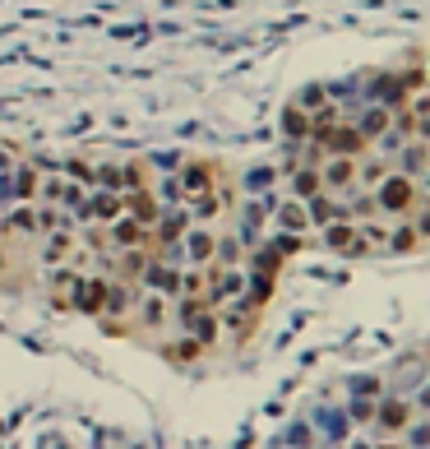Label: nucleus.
<instances>
[{
    "label": "nucleus",
    "mask_w": 430,
    "mask_h": 449,
    "mask_svg": "<svg viewBox=\"0 0 430 449\" xmlns=\"http://www.w3.org/2000/svg\"><path fill=\"white\" fill-rule=\"evenodd\" d=\"M366 195H370L375 218H384V222H407L416 209H426V186L412 181V176H402V171H389L384 181L375 190H366Z\"/></svg>",
    "instance_id": "nucleus-1"
},
{
    "label": "nucleus",
    "mask_w": 430,
    "mask_h": 449,
    "mask_svg": "<svg viewBox=\"0 0 430 449\" xmlns=\"http://www.w3.org/2000/svg\"><path fill=\"white\" fill-rule=\"evenodd\" d=\"M107 287L111 278L107 274H79L75 283V292H70V310H79V315H102V306H107Z\"/></svg>",
    "instance_id": "nucleus-2"
},
{
    "label": "nucleus",
    "mask_w": 430,
    "mask_h": 449,
    "mask_svg": "<svg viewBox=\"0 0 430 449\" xmlns=\"http://www.w3.org/2000/svg\"><path fill=\"white\" fill-rule=\"evenodd\" d=\"M315 171H320L324 195H347V190H356V157H324Z\"/></svg>",
    "instance_id": "nucleus-3"
},
{
    "label": "nucleus",
    "mask_w": 430,
    "mask_h": 449,
    "mask_svg": "<svg viewBox=\"0 0 430 449\" xmlns=\"http://www.w3.org/2000/svg\"><path fill=\"white\" fill-rule=\"evenodd\" d=\"M217 236L213 227H190V232L181 236V246H185V269H204V264H213L217 260Z\"/></svg>",
    "instance_id": "nucleus-4"
},
{
    "label": "nucleus",
    "mask_w": 430,
    "mask_h": 449,
    "mask_svg": "<svg viewBox=\"0 0 430 449\" xmlns=\"http://www.w3.org/2000/svg\"><path fill=\"white\" fill-rule=\"evenodd\" d=\"M416 417H421V403H407V399H384L380 408H375V421H380V431L384 435L407 431Z\"/></svg>",
    "instance_id": "nucleus-5"
},
{
    "label": "nucleus",
    "mask_w": 430,
    "mask_h": 449,
    "mask_svg": "<svg viewBox=\"0 0 430 449\" xmlns=\"http://www.w3.org/2000/svg\"><path fill=\"white\" fill-rule=\"evenodd\" d=\"M148 227H139L135 218L130 213H121L116 218V222H107V246H111V255H116V250H144L148 246Z\"/></svg>",
    "instance_id": "nucleus-6"
},
{
    "label": "nucleus",
    "mask_w": 430,
    "mask_h": 449,
    "mask_svg": "<svg viewBox=\"0 0 430 449\" xmlns=\"http://www.w3.org/2000/svg\"><path fill=\"white\" fill-rule=\"evenodd\" d=\"M121 204H125V213L135 218L139 227H148V232H153V222L162 218V204L153 200V190H121Z\"/></svg>",
    "instance_id": "nucleus-7"
},
{
    "label": "nucleus",
    "mask_w": 430,
    "mask_h": 449,
    "mask_svg": "<svg viewBox=\"0 0 430 449\" xmlns=\"http://www.w3.org/2000/svg\"><path fill=\"white\" fill-rule=\"evenodd\" d=\"M426 140H407L398 149V153H393V171H402V176H412V181H421V186H426Z\"/></svg>",
    "instance_id": "nucleus-8"
},
{
    "label": "nucleus",
    "mask_w": 430,
    "mask_h": 449,
    "mask_svg": "<svg viewBox=\"0 0 430 449\" xmlns=\"http://www.w3.org/2000/svg\"><path fill=\"white\" fill-rule=\"evenodd\" d=\"M32 274H23V260H19L14 250L0 246V292H28L32 287Z\"/></svg>",
    "instance_id": "nucleus-9"
},
{
    "label": "nucleus",
    "mask_w": 430,
    "mask_h": 449,
    "mask_svg": "<svg viewBox=\"0 0 430 449\" xmlns=\"http://www.w3.org/2000/svg\"><path fill=\"white\" fill-rule=\"evenodd\" d=\"M352 125H356V135L366 140V149H370V144L380 140V135H389V130H393V111L375 102V107H370L366 116H361V121H352Z\"/></svg>",
    "instance_id": "nucleus-10"
},
{
    "label": "nucleus",
    "mask_w": 430,
    "mask_h": 449,
    "mask_svg": "<svg viewBox=\"0 0 430 449\" xmlns=\"http://www.w3.org/2000/svg\"><path fill=\"white\" fill-rule=\"evenodd\" d=\"M389 171H393V162H389V157H375V153L356 157V190H375Z\"/></svg>",
    "instance_id": "nucleus-11"
},
{
    "label": "nucleus",
    "mask_w": 430,
    "mask_h": 449,
    "mask_svg": "<svg viewBox=\"0 0 430 449\" xmlns=\"http://www.w3.org/2000/svg\"><path fill=\"white\" fill-rule=\"evenodd\" d=\"M277 227L292 236V241H301V236L310 232V218H306V204L301 200H282V209H277Z\"/></svg>",
    "instance_id": "nucleus-12"
},
{
    "label": "nucleus",
    "mask_w": 430,
    "mask_h": 449,
    "mask_svg": "<svg viewBox=\"0 0 430 449\" xmlns=\"http://www.w3.org/2000/svg\"><path fill=\"white\" fill-rule=\"evenodd\" d=\"M320 241H324L329 250H338V255H347V250H352V241H356V222H347V218H338V222H329Z\"/></svg>",
    "instance_id": "nucleus-13"
},
{
    "label": "nucleus",
    "mask_w": 430,
    "mask_h": 449,
    "mask_svg": "<svg viewBox=\"0 0 430 449\" xmlns=\"http://www.w3.org/2000/svg\"><path fill=\"white\" fill-rule=\"evenodd\" d=\"M282 135H287L292 144H306L310 140V116L296 107V102H287V107H282Z\"/></svg>",
    "instance_id": "nucleus-14"
},
{
    "label": "nucleus",
    "mask_w": 430,
    "mask_h": 449,
    "mask_svg": "<svg viewBox=\"0 0 430 449\" xmlns=\"http://www.w3.org/2000/svg\"><path fill=\"white\" fill-rule=\"evenodd\" d=\"M315 195H324L320 190V171L315 167H296L292 171V200L306 204V200H315Z\"/></svg>",
    "instance_id": "nucleus-15"
},
{
    "label": "nucleus",
    "mask_w": 430,
    "mask_h": 449,
    "mask_svg": "<svg viewBox=\"0 0 430 449\" xmlns=\"http://www.w3.org/2000/svg\"><path fill=\"white\" fill-rule=\"evenodd\" d=\"M329 97H333V93H329L324 84H310V88H301V93L292 97V102H296V107H301V111H306V116H315V111H320L324 102H329Z\"/></svg>",
    "instance_id": "nucleus-16"
},
{
    "label": "nucleus",
    "mask_w": 430,
    "mask_h": 449,
    "mask_svg": "<svg viewBox=\"0 0 430 449\" xmlns=\"http://www.w3.org/2000/svg\"><path fill=\"white\" fill-rule=\"evenodd\" d=\"M375 449H402V445H398V440H384V445H375Z\"/></svg>",
    "instance_id": "nucleus-17"
}]
</instances>
